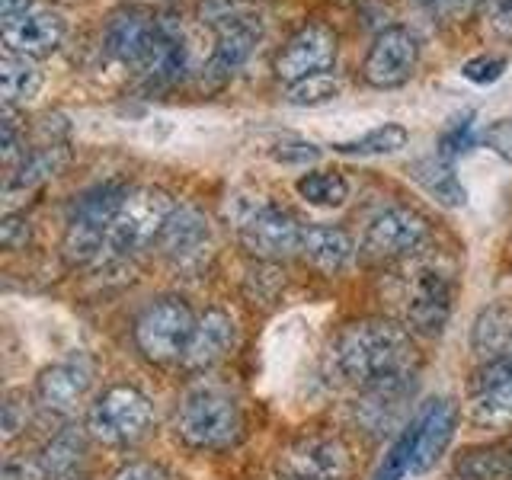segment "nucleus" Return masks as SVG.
Returning a JSON list of instances; mask_svg holds the SVG:
<instances>
[{
    "label": "nucleus",
    "mask_w": 512,
    "mask_h": 480,
    "mask_svg": "<svg viewBox=\"0 0 512 480\" xmlns=\"http://www.w3.org/2000/svg\"><path fill=\"white\" fill-rule=\"evenodd\" d=\"M413 340L394 320H359L333 343V368L365 391L407 388L413 378Z\"/></svg>",
    "instance_id": "obj_1"
},
{
    "label": "nucleus",
    "mask_w": 512,
    "mask_h": 480,
    "mask_svg": "<svg viewBox=\"0 0 512 480\" xmlns=\"http://www.w3.org/2000/svg\"><path fill=\"white\" fill-rule=\"evenodd\" d=\"M240 429H244V416L237 400L215 384L189 391L176 410V436L196 452H221L240 439Z\"/></svg>",
    "instance_id": "obj_2"
},
{
    "label": "nucleus",
    "mask_w": 512,
    "mask_h": 480,
    "mask_svg": "<svg viewBox=\"0 0 512 480\" xmlns=\"http://www.w3.org/2000/svg\"><path fill=\"white\" fill-rule=\"evenodd\" d=\"M173 212H176V202L167 189H157V186L132 189L125 196L116 221H112L109 234H106L103 256L125 260V256H135L141 250H148L154 240H160V234H164Z\"/></svg>",
    "instance_id": "obj_3"
},
{
    "label": "nucleus",
    "mask_w": 512,
    "mask_h": 480,
    "mask_svg": "<svg viewBox=\"0 0 512 480\" xmlns=\"http://www.w3.org/2000/svg\"><path fill=\"white\" fill-rule=\"evenodd\" d=\"M151 423V400L132 384H116V388L103 391L87 416L90 436L100 439L103 445H135L148 436Z\"/></svg>",
    "instance_id": "obj_4"
},
{
    "label": "nucleus",
    "mask_w": 512,
    "mask_h": 480,
    "mask_svg": "<svg viewBox=\"0 0 512 480\" xmlns=\"http://www.w3.org/2000/svg\"><path fill=\"white\" fill-rule=\"evenodd\" d=\"M196 314L189 311V304L180 298H160L148 311L138 317L135 324V343L141 356L148 362L167 365L183 359V352L196 333Z\"/></svg>",
    "instance_id": "obj_5"
},
{
    "label": "nucleus",
    "mask_w": 512,
    "mask_h": 480,
    "mask_svg": "<svg viewBox=\"0 0 512 480\" xmlns=\"http://www.w3.org/2000/svg\"><path fill=\"white\" fill-rule=\"evenodd\" d=\"M234 228L244 250L263 263H279L301 253V240H304L301 221L292 212H285V208L272 205L269 199H260V205L244 221H237Z\"/></svg>",
    "instance_id": "obj_6"
},
{
    "label": "nucleus",
    "mask_w": 512,
    "mask_h": 480,
    "mask_svg": "<svg viewBox=\"0 0 512 480\" xmlns=\"http://www.w3.org/2000/svg\"><path fill=\"white\" fill-rule=\"evenodd\" d=\"M420 64V39L407 26H388L381 29L372 48H368L362 74L378 90H394L407 84Z\"/></svg>",
    "instance_id": "obj_7"
},
{
    "label": "nucleus",
    "mask_w": 512,
    "mask_h": 480,
    "mask_svg": "<svg viewBox=\"0 0 512 480\" xmlns=\"http://www.w3.org/2000/svg\"><path fill=\"white\" fill-rule=\"evenodd\" d=\"M455 285L439 266H416L407 279V320L416 333L439 336L452 317Z\"/></svg>",
    "instance_id": "obj_8"
},
{
    "label": "nucleus",
    "mask_w": 512,
    "mask_h": 480,
    "mask_svg": "<svg viewBox=\"0 0 512 480\" xmlns=\"http://www.w3.org/2000/svg\"><path fill=\"white\" fill-rule=\"evenodd\" d=\"M279 468L288 480H346L352 455L336 436H301L282 452Z\"/></svg>",
    "instance_id": "obj_9"
},
{
    "label": "nucleus",
    "mask_w": 512,
    "mask_h": 480,
    "mask_svg": "<svg viewBox=\"0 0 512 480\" xmlns=\"http://www.w3.org/2000/svg\"><path fill=\"white\" fill-rule=\"evenodd\" d=\"M429 237V224L413 208H384L365 228L362 250L375 260H400L416 253Z\"/></svg>",
    "instance_id": "obj_10"
},
{
    "label": "nucleus",
    "mask_w": 512,
    "mask_h": 480,
    "mask_svg": "<svg viewBox=\"0 0 512 480\" xmlns=\"http://www.w3.org/2000/svg\"><path fill=\"white\" fill-rule=\"evenodd\" d=\"M336 32L324 23H308L301 26L292 39L282 45L276 58V77L285 80L288 87L311 74H324L336 61Z\"/></svg>",
    "instance_id": "obj_11"
},
{
    "label": "nucleus",
    "mask_w": 512,
    "mask_h": 480,
    "mask_svg": "<svg viewBox=\"0 0 512 480\" xmlns=\"http://www.w3.org/2000/svg\"><path fill=\"white\" fill-rule=\"evenodd\" d=\"M260 36H263V23L256 13H237L231 20L218 23L215 48L205 61L208 84H224V80H231L240 68H244V61L250 58L253 45L260 42Z\"/></svg>",
    "instance_id": "obj_12"
},
{
    "label": "nucleus",
    "mask_w": 512,
    "mask_h": 480,
    "mask_svg": "<svg viewBox=\"0 0 512 480\" xmlns=\"http://www.w3.org/2000/svg\"><path fill=\"white\" fill-rule=\"evenodd\" d=\"M160 253L176 269H199L212 253V224L192 205H176L164 234H160Z\"/></svg>",
    "instance_id": "obj_13"
},
{
    "label": "nucleus",
    "mask_w": 512,
    "mask_h": 480,
    "mask_svg": "<svg viewBox=\"0 0 512 480\" xmlns=\"http://www.w3.org/2000/svg\"><path fill=\"white\" fill-rule=\"evenodd\" d=\"M64 39V16L48 7H29L26 13L4 20V45L13 55L42 58L52 55Z\"/></svg>",
    "instance_id": "obj_14"
},
{
    "label": "nucleus",
    "mask_w": 512,
    "mask_h": 480,
    "mask_svg": "<svg viewBox=\"0 0 512 480\" xmlns=\"http://www.w3.org/2000/svg\"><path fill=\"white\" fill-rule=\"evenodd\" d=\"M138 68L157 87H173L189 74V45L183 26L173 20H157L148 52H144Z\"/></svg>",
    "instance_id": "obj_15"
},
{
    "label": "nucleus",
    "mask_w": 512,
    "mask_h": 480,
    "mask_svg": "<svg viewBox=\"0 0 512 480\" xmlns=\"http://www.w3.org/2000/svg\"><path fill=\"white\" fill-rule=\"evenodd\" d=\"M237 346V324L228 311L221 308H208L199 324H196V333H192V340L183 352V368L186 372H208V368H215L218 362H224L234 352Z\"/></svg>",
    "instance_id": "obj_16"
},
{
    "label": "nucleus",
    "mask_w": 512,
    "mask_h": 480,
    "mask_svg": "<svg viewBox=\"0 0 512 480\" xmlns=\"http://www.w3.org/2000/svg\"><path fill=\"white\" fill-rule=\"evenodd\" d=\"M458 426V407L452 400H432V404L420 413V420L413 423V471L423 474L436 464L448 442L455 439Z\"/></svg>",
    "instance_id": "obj_17"
},
{
    "label": "nucleus",
    "mask_w": 512,
    "mask_h": 480,
    "mask_svg": "<svg viewBox=\"0 0 512 480\" xmlns=\"http://www.w3.org/2000/svg\"><path fill=\"white\" fill-rule=\"evenodd\" d=\"M93 372L84 359H68L48 365L36 381V397L45 410L52 413H74L77 404L90 391Z\"/></svg>",
    "instance_id": "obj_18"
},
{
    "label": "nucleus",
    "mask_w": 512,
    "mask_h": 480,
    "mask_svg": "<svg viewBox=\"0 0 512 480\" xmlns=\"http://www.w3.org/2000/svg\"><path fill=\"white\" fill-rule=\"evenodd\" d=\"M154 23L148 13H141V10H122L116 13L109 20L106 26V52L122 61V64H141L144 52H148V45H151V36H154Z\"/></svg>",
    "instance_id": "obj_19"
},
{
    "label": "nucleus",
    "mask_w": 512,
    "mask_h": 480,
    "mask_svg": "<svg viewBox=\"0 0 512 480\" xmlns=\"http://www.w3.org/2000/svg\"><path fill=\"white\" fill-rule=\"evenodd\" d=\"M128 192H132V189H128L125 183H119V180L90 186L87 192H80V196L74 199L68 224H80V228H90L96 234H109L112 221H116Z\"/></svg>",
    "instance_id": "obj_20"
},
{
    "label": "nucleus",
    "mask_w": 512,
    "mask_h": 480,
    "mask_svg": "<svg viewBox=\"0 0 512 480\" xmlns=\"http://www.w3.org/2000/svg\"><path fill=\"white\" fill-rule=\"evenodd\" d=\"M352 253H356V244L343 228H333V224H311L304 228V240H301V256L308 260L314 269L327 272H343L352 263Z\"/></svg>",
    "instance_id": "obj_21"
},
{
    "label": "nucleus",
    "mask_w": 512,
    "mask_h": 480,
    "mask_svg": "<svg viewBox=\"0 0 512 480\" xmlns=\"http://www.w3.org/2000/svg\"><path fill=\"white\" fill-rule=\"evenodd\" d=\"M471 349L480 362L512 356V304H490L471 327Z\"/></svg>",
    "instance_id": "obj_22"
},
{
    "label": "nucleus",
    "mask_w": 512,
    "mask_h": 480,
    "mask_svg": "<svg viewBox=\"0 0 512 480\" xmlns=\"http://www.w3.org/2000/svg\"><path fill=\"white\" fill-rule=\"evenodd\" d=\"M68 164V144L52 141V144H42L32 154H26L20 160V167L10 173V180L4 186V196L13 199L16 192H32L39 189L42 183H48L52 176L61 173V167Z\"/></svg>",
    "instance_id": "obj_23"
},
{
    "label": "nucleus",
    "mask_w": 512,
    "mask_h": 480,
    "mask_svg": "<svg viewBox=\"0 0 512 480\" xmlns=\"http://www.w3.org/2000/svg\"><path fill=\"white\" fill-rule=\"evenodd\" d=\"M410 176H413V183L426 192V196H432L445 208H461L464 202H468V192H464L458 173L452 167V160H445L439 154L413 160Z\"/></svg>",
    "instance_id": "obj_24"
},
{
    "label": "nucleus",
    "mask_w": 512,
    "mask_h": 480,
    "mask_svg": "<svg viewBox=\"0 0 512 480\" xmlns=\"http://www.w3.org/2000/svg\"><path fill=\"white\" fill-rule=\"evenodd\" d=\"M45 84V74L36 64V58L26 55H13L4 52L0 58V96H4V106H26L39 96Z\"/></svg>",
    "instance_id": "obj_25"
},
{
    "label": "nucleus",
    "mask_w": 512,
    "mask_h": 480,
    "mask_svg": "<svg viewBox=\"0 0 512 480\" xmlns=\"http://www.w3.org/2000/svg\"><path fill=\"white\" fill-rule=\"evenodd\" d=\"M461 480H506L512 474V445H474L455 461Z\"/></svg>",
    "instance_id": "obj_26"
},
{
    "label": "nucleus",
    "mask_w": 512,
    "mask_h": 480,
    "mask_svg": "<svg viewBox=\"0 0 512 480\" xmlns=\"http://www.w3.org/2000/svg\"><path fill=\"white\" fill-rule=\"evenodd\" d=\"M84 455H87V436L71 426V429L58 432V436L45 445L39 461H42L48 480H71L80 464H84Z\"/></svg>",
    "instance_id": "obj_27"
},
{
    "label": "nucleus",
    "mask_w": 512,
    "mask_h": 480,
    "mask_svg": "<svg viewBox=\"0 0 512 480\" xmlns=\"http://www.w3.org/2000/svg\"><path fill=\"white\" fill-rule=\"evenodd\" d=\"M410 141V132L400 122H384L372 132H365L352 141H340L333 144L336 154H352V157H384V154H397L404 151Z\"/></svg>",
    "instance_id": "obj_28"
},
{
    "label": "nucleus",
    "mask_w": 512,
    "mask_h": 480,
    "mask_svg": "<svg viewBox=\"0 0 512 480\" xmlns=\"http://www.w3.org/2000/svg\"><path fill=\"white\" fill-rule=\"evenodd\" d=\"M468 420L480 429H509L512 426V384L474 391L468 404Z\"/></svg>",
    "instance_id": "obj_29"
},
{
    "label": "nucleus",
    "mask_w": 512,
    "mask_h": 480,
    "mask_svg": "<svg viewBox=\"0 0 512 480\" xmlns=\"http://www.w3.org/2000/svg\"><path fill=\"white\" fill-rule=\"evenodd\" d=\"M295 189H298V196L304 202L317 205V208H340L349 199V183L333 170L304 173L301 180L295 183Z\"/></svg>",
    "instance_id": "obj_30"
},
{
    "label": "nucleus",
    "mask_w": 512,
    "mask_h": 480,
    "mask_svg": "<svg viewBox=\"0 0 512 480\" xmlns=\"http://www.w3.org/2000/svg\"><path fill=\"white\" fill-rule=\"evenodd\" d=\"M340 93H343V80L336 77L333 71H324V74H311V77H304V80H298V84L288 87L285 103H292V106H324V103H333Z\"/></svg>",
    "instance_id": "obj_31"
},
{
    "label": "nucleus",
    "mask_w": 512,
    "mask_h": 480,
    "mask_svg": "<svg viewBox=\"0 0 512 480\" xmlns=\"http://www.w3.org/2000/svg\"><path fill=\"white\" fill-rule=\"evenodd\" d=\"M410 471H413V423L400 432V436L394 439V445L384 452L372 480H404Z\"/></svg>",
    "instance_id": "obj_32"
},
{
    "label": "nucleus",
    "mask_w": 512,
    "mask_h": 480,
    "mask_svg": "<svg viewBox=\"0 0 512 480\" xmlns=\"http://www.w3.org/2000/svg\"><path fill=\"white\" fill-rule=\"evenodd\" d=\"M474 144H477V128H474V116L468 112V116L455 119V122L442 132V138H439V157L455 160V157H461V154H468V151L474 148Z\"/></svg>",
    "instance_id": "obj_33"
},
{
    "label": "nucleus",
    "mask_w": 512,
    "mask_h": 480,
    "mask_svg": "<svg viewBox=\"0 0 512 480\" xmlns=\"http://www.w3.org/2000/svg\"><path fill=\"white\" fill-rule=\"evenodd\" d=\"M29 423V397L23 391H10L0 407V429H4V442H13Z\"/></svg>",
    "instance_id": "obj_34"
},
{
    "label": "nucleus",
    "mask_w": 512,
    "mask_h": 480,
    "mask_svg": "<svg viewBox=\"0 0 512 480\" xmlns=\"http://www.w3.org/2000/svg\"><path fill=\"white\" fill-rule=\"evenodd\" d=\"M506 64L509 61L503 55H477L464 64L461 74H464V80H471V84H477V87H490L506 74Z\"/></svg>",
    "instance_id": "obj_35"
},
{
    "label": "nucleus",
    "mask_w": 512,
    "mask_h": 480,
    "mask_svg": "<svg viewBox=\"0 0 512 480\" xmlns=\"http://www.w3.org/2000/svg\"><path fill=\"white\" fill-rule=\"evenodd\" d=\"M23 141H26V128L16 122V109L4 106V112H0V157L10 164V160L20 154Z\"/></svg>",
    "instance_id": "obj_36"
},
{
    "label": "nucleus",
    "mask_w": 512,
    "mask_h": 480,
    "mask_svg": "<svg viewBox=\"0 0 512 480\" xmlns=\"http://www.w3.org/2000/svg\"><path fill=\"white\" fill-rule=\"evenodd\" d=\"M317 157H320V148L311 141H279L276 148H272V160H279V164L308 167Z\"/></svg>",
    "instance_id": "obj_37"
},
{
    "label": "nucleus",
    "mask_w": 512,
    "mask_h": 480,
    "mask_svg": "<svg viewBox=\"0 0 512 480\" xmlns=\"http://www.w3.org/2000/svg\"><path fill=\"white\" fill-rule=\"evenodd\" d=\"M500 384H512V356L509 359L484 362V365H480V372L474 375V391L500 388Z\"/></svg>",
    "instance_id": "obj_38"
},
{
    "label": "nucleus",
    "mask_w": 512,
    "mask_h": 480,
    "mask_svg": "<svg viewBox=\"0 0 512 480\" xmlns=\"http://www.w3.org/2000/svg\"><path fill=\"white\" fill-rule=\"evenodd\" d=\"M484 20L493 36L512 39V0H484Z\"/></svg>",
    "instance_id": "obj_39"
},
{
    "label": "nucleus",
    "mask_w": 512,
    "mask_h": 480,
    "mask_svg": "<svg viewBox=\"0 0 512 480\" xmlns=\"http://www.w3.org/2000/svg\"><path fill=\"white\" fill-rule=\"evenodd\" d=\"M32 237V228H29V218L26 215H13L7 212L4 224H0V244L7 250H23Z\"/></svg>",
    "instance_id": "obj_40"
},
{
    "label": "nucleus",
    "mask_w": 512,
    "mask_h": 480,
    "mask_svg": "<svg viewBox=\"0 0 512 480\" xmlns=\"http://www.w3.org/2000/svg\"><path fill=\"white\" fill-rule=\"evenodd\" d=\"M480 138H484V144L493 154H500L503 160H512V119L493 122Z\"/></svg>",
    "instance_id": "obj_41"
},
{
    "label": "nucleus",
    "mask_w": 512,
    "mask_h": 480,
    "mask_svg": "<svg viewBox=\"0 0 512 480\" xmlns=\"http://www.w3.org/2000/svg\"><path fill=\"white\" fill-rule=\"evenodd\" d=\"M112 480H167V471L151 461H128L112 474Z\"/></svg>",
    "instance_id": "obj_42"
},
{
    "label": "nucleus",
    "mask_w": 512,
    "mask_h": 480,
    "mask_svg": "<svg viewBox=\"0 0 512 480\" xmlns=\"http://www.w3.org/2000/svg\"><path fill=\"white\" fill-rule=\"evenodd\" d=\"M0 480H48L45 477V468H42V461H7L4 464V471H0Z\"/></svg>",
    "instance_id": "obj_43"
},
{
    "label": "nucleus",
    "mask_w": 512,
    "mask_h": 480,
    "mask_svg": "<svg viewBox=\"0 0 512 480\" xmlns=\"http://www.w3.org/2000/svg\"><path fill=\"white\" fill-rule=\"evenodd\" d=\"M439 4L448 16H468L477 4H484V0H439Z\"/></svg>",
    "instance_id": "obj_44"
},
{
    "label": "nucleus",
    "mask_w": 512,
    "mask_h": 480,
    "mask_svg": "<svg viewBox=\"0 0 512 480\" xmlns=\"http://www.w3.org/2000/svg\"><path fill=\"white\" fill-rule=\"evenodd\" d=\"M32 7V0H0V16L4 20H13V16H20Z\"/></svg>",
    "instance_id": "obj_45"
},
{
    "label": "nucleus",
    "mask_w": 512,
    "mask_h": 480,
    "mask_svg": "<svg viewBox=\"0 0 512 480\" xmlns=\"http://www.w3.org/2000/svg\"><path fill=\"white\" fill-rule=\"evenodd\" d=\"M426 4H436V0H426Z\"/></svg>",
    "instance_id": "obj_46"
}]
</instances>
